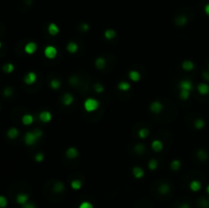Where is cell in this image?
Returning a JSON list of instances; mask_svg holds the SVG:
<instances>
[{
    "mask_svg": "<svg viewBox=\"0 0 209 208\" xmlns=\"http://www.w3.org/2000/svg\"><path fill=\"white\" fill-rule=\"evenodd\" d=\"M42 137H43V131L40 130V129H35L34 131L27 132V133L25 134L24 142H25V144L28 146H32V145L36 144Z\"/></svg>",
    "mask_w": 209,
    "mask_h": 208,
    "instance_id": "obj_1",
    "label": "cell"
},
{
    "mask_svg": "<svg viewBox=\"0 0 209 208\" xmlns=\"http://www.w3.org/2000/svg\"><path fill=\"white\" fill-rule=\"evenodd\" d=\"M83 106H84V109L87 112H94L99 108L100 102H99V100L96 99V98L90 97V98H87V99L84 101Z\"/></svg>",
    "mask_w": 209,
    "mask_h": 208,
    "instance_id": "obj_2",
    "label": "cell"
},
{
    "mask_svg": "<svg viewBox=\"0 0 209 208\" xmlns=\"http://www.w3.org/2000/svg\"><path fill=\"white\" fill-rule=\"evenodd\" d=\"M57 54H58L57 48L53 46V45H48L44 49V56H45L47 59H54L57 56Z\"/></svg>",
    "mask_w": 209,
    "mask_h": 208,
    "instance_id": "obj_3",
    "label": "cell"
},
{
    "mask_svg": "<svg viewBox=\"0 0 209 208\" xmlns=\"http://www.w3.org/2000/svg\"><path fill=\"white\" fill-rule=\"evenodd\" d=\"M149 109L152 113L160 114L163 110V104L161 103L160 101L155 100V101H153V102H151V104H150V106H149Z\"/></svg>",
    "mask_w": 209,
    "mask_h": 208,
    "instance_id": "obj_4",
    "label": "cell"
},
{
    "mask_svg": "<svg viewBox=\"0 0 209 208\" xmlns=\"http://www.w3.org/2000/svg\"><path fill=\"white\" fill-rule=\"evenodd\" d=\"M37 74L34 72H27L26 75L24 77V82L26 85H34V84L37 82Z\"/></svg>",
    "mask_w": 209,
    "mask_h": 208,
    "instance_id": "obj_5",
    "label": "cell"
},
{
    "mask_svg": "<svg viewBox=\"0 0 209 208\" xmlns=\"http://www.w3.org/2000/svg\"><path fill=\"white\" fill-rule=\"evenodd\" d=\"M39 119L43 123H48L52 120V113L48 110H43L39 114Z\"/></svg>",
    "mask_w": 209,
    "mask_h": 208,
    "instance_id": "obj_6",
    "label": "cell"
},
{
    "mask_svg": "<svg viewBox=\"0 0 209 208\" xmlns=\"http://www.w3.org/2000/svg\"><path fill=\"white\" fill-rule=\"evenodd\" d=\"M24 49H25V52H26L27 54L32 55V54H34L36 51H37L38 45L36 44L35 42H28V43L25 45Z\"/></svg>",
    "mask_w": 209,
    "mask_h": 208,
    "instance_id": "obj_7",
    "label": "cell"
},
{
    "mask_svg": "<svg viewBox=\"0 0 209 208\" xmlns=\"http://www.w3.org/2000/svg\"><path fill=\"white\" fill-rule=\"evenodd\" d=\"M151 148H152V150L154 151V152L159 153V152H161V151L163 150L164 145H163L162 141H160L159 139H155V140H153V141L151 142Z\"/></svg>",
    "mask_w": 209,
    "mask_h": 208,
    "instance_id": "obj_8",
    "label": "cell"
},
{
    "mask_svg": "<svg viewBox=\"0 0 209 208\" xmlns=\"http://www.w3.org/2000/svg\"><path fill=\"white\" fill-rule=\"evenodd\" d=\"M79 150L76 147H68L65 151V156L68 157V159H76L78 156H79Z\"/></svg>",
    "mask_w": 209,
    "mask_h": 208,
    "instance_id": "obj_9",
    "label": "cell"
},
{
    "mask_svg": "<svg viewBox=\"0 0 209 208\" xmlns=\"http://www.w3.org/2000/svg\"><path fill=\"white\" fill-rule=\"evenodd\" d=\"M75 100V97L71 93H65L61 96V103L65 106H71Z\"/></svg>",
    "mask_w": 209,
    "mask_h": 208,
    "instance_id": "obj_10",
    "label": "cell"
},
{
    "mask_svg": "<svg viewBox=\"0 0 209 208\" xmlns=\"http://www.w3.org/2000/svg\"><path fill=\"white\" fill-rule=\"evenodd\" d=\"M180 90H186V91H192L193 90V83L190 80H182L179 83Z\"/></svg>",
    "mask_w": 209,
    "mask_h": 208,
    "instance_id": "obj_11",
    "label": "cell"
},
{
    "mask_svg": "<svg viewBox=\"0 0 209 208\" xmlns=\"http://www.w3.org/2000/svg\"><path fill=\"white\" fill-rule=\"evenodd\" d=\"M197 91H198V93H199L200 95H202V96L208 95L209 94V85H208V84H206V83L198 84Z\"/></svg>",
    "mask_w": 209,
    "mask_h": 208,
    "instance_id": "obj_12",
    "label": "cell"
},
{
    "mask_svg": "<svg viewBox=\"0 0 209 208\" xmlns=\"http://www.w3.org/2000/svg\"><path fill=\"white\" fill-rule=\"evenodd\" d=\"M132 173H133L134 178L137 179L144 178V176H145V171L141 166H134L133 169H132Z\"/></svg>",
    "mask_w": 209,
    "mask_h": 208,
    "instance_id": "obj_13",
    "label": "cell"
},
{
    "mask_svg": "<svg viewBox=\"0 0 209 208\" xmlns=\"http://www.w3.org/2000/svg\"><path fill=\"white\" fill-rule=\"evenodd\" d=\"M16 203L19 204V205H25L26 203H28V201H29V195L26 193H19L16 195Z\"/></svg>",
    "mask_w": 209,
    "mask_h": 208,
    "instance_id": "obj_14",
    "label": "cell"
},
{
    "mask_svg": "<svg viewBox=\"0 0 209 208\" xmlns=\"http://www.w3.org/2000/svg\"><path fill=\"white\" fill-rule=\"evenodd\" d=\"M129 78H130V80L132 81V82H135V83H137L139 82V81L141 80V74H140V72H138V71H136V69H132V71H130L129 72Z\"/></svg>",
    "mask_w": 209,
    "mask_h": 208,
    "instance_id": "obj_15",
    "label": "cell"
},
{
    "mask_svg": "<svg viewBox=\"0 0 209 208\" xmlns=\"http://www.w3.org/2000/svg\"><path fill=\"white\" fill-rule=\"evenodd\" d=\"M65 48H66V51H68V53H71V54H75V53L79 50V45H78L76 42L71 41L68 43Z\"/></svg>",
    "mask_w": 209,
    "mask_h": 208,
    "instance_id": "obj_16",
    "label": "cell"
},
{
    "mask_svg": "<svg viewBox=\"0 0 209 208\" xmlns=\"http://www.w3.org/2000/svg\"><path fill=\"white\" fill-rule=\"evenodd\" d=\"M94 64H95V67L97 69H103L105 66H106V60H105L104 57H102V56H99V57H97L95 59V62H94Z\"/></svg>",
    "mask_w": 209,
    "mask_h": 208,
    "instance_id": "obj_17",
    "label": "cell"
},
{
    "mask_svg": "<svg viewBox=\"0 0 209 208\" xmlns=\"http://www.w3.org/2000/svg\"><path fill=\"white\" fill-rule=\"evenodd\" d=\"M34 116L30 113H26L22 116V122H23L24 126H31L33 122H34Z\"/></svg>",
    "mask_w": 209,
    "mask_h": 208,
    "instance_id": "obj_18",
    "label": "cell"
},
{
    "mask_svg": "<svg viewBox=\"0 0 209 208\" xmlns=\"http://www.w3.org/2000/svg\"><path fill=\"white\" fill-rule=\"evenodd\" d=\"M6 135H7L8 139H10V140H15L16 138L18 137V135H19L18 129H16V128H15V126H12V128L8 129Z\"/></svg>",
    "mask_w": 209,
    "mask_h": 208,
    "instance_id": "obj_19",
    "label": "cell"
},
{
    "mask_svg": "<svg viewBox=\"0 0 209 208\" xmlns=\"http://www.w3.org/2000/svg\"><path fill=\"white\" fill-rule=\"evenodd\" d=\"M182 69L185 72H192L195 69V63L192 60H184L182 63Z\"/></svg>",
    "mask_w": 209,
    "mask_h": 208,
    "instance_id": "obj_20",
    "label": "cell"
},
{
    "mask_svg": "<svg viewBox=\"0 0 209 208\" xmlns=\"http://www.w3.org/2000/svg\"><path fill=\"white\" fill-rule=\"evenodd\" d=\"M48 33L49 35L51 36H56L58 33H59V27L57 26L55 22H50L48 25Z\"/></svg>",
    "mask_w": 209,
    "mask_h": 208,
    "instance_id": "obj_21",
    "label": "cell"
},
{
    "mask_svg": "<svg viewBox=\"0 0 209 208\" xmlns=\"http://www.w3.org/2000/svg\"><path fill=\"white\" fill-rule=\"evenodd\" d=\"M189 187H190V190L193 191V192H199V191L201 190V188H202V184H201V182H200V181L194 179V181H192L190 183Z\"/></svg>",
    "mask_w": 209,
    "mask_h": 208,
    "instance_id": "obj_22",
    "label": "cell"
},
{
    "mask_svg": "<svg viewBox=\"0 0 209 208\" xmlns=\"http://www.w3.org/2000/svg\"><path fill=\"white\" fill-rule=\"evenodd\" d=\"M65 184H63L62 182H60V181H57V182L53 185V188H52L53 192H54V193H57V194L62 193L63 191H65Z\"/></svg>",
    "mask_w": 209,
    "mask_h": 208,
    "instance_id": "obj_23",
    "label": "cell"
},
{
    "mask_svg": "<svg viewBox=\"0 0 209 208\" xmlns=\"http://www.w3.org/2000/svg\"><path fill=\"white\" fill-rule=\"evenodd\" d=\"M118 89L121 92H128L131 89V84L127 81H121L118 84Z\"/></svg>",
    "mask_w": 209,
    "mask_h": 208,
    "instance_id": "obj_24",
    "label": "cell"
},
{
    "mask_svg": "<svg viewBox=\"0 0 209 208\" xmlns=\"http://www.w3.org/2000/svg\"><path fill=\"white\" fill-rule=\"evenodd\" d=\"M115 37H116L115 30H113V29H107V30H105V32H104V38L106 39V40L111 41V40H113V39L115 38Z\"/></svg>",
    "mask_w": 209,
    "mask_h": 208,
    "instance_id": "obj_25",
    "label": "cell"
},
{
    "mask_svg": "<svg viewBox=\"0 0 209 208\" xmlns=\"http://www.w3.org/2000/svg\"><path fill=\"white\" fill-rule=\"evenodd\" d=\"M149 135H150V131H149V129H147V128H141L140 130L138 131V136L142 140L148 138Z\"/></svg>",
    "mask_w": 209,
    "mask_h": 208,
    "instance_id": "obj_26",
    "label": "cell"
},
{
    "mask_svg": "<svg viewBox=\"0 0 209 208\" xmlns=\"http://www.w3.org/2000/svg\"><path fill=\"white\" fill-rule=\"evenodd\" d=\"M71 189L72 190H75V191H78V190H80L81 188L83 187V183L81 179H72V181L71 182Z\"/></svg>",
    "mask_w": 209,
    "mask_h": 208,
    "instance_id": "obj_27",
    "label": "cell"
},
{
    "mask_svg": "<svg viewBox=\"0 0 209 208\" xmlns=\"http://www.w3.org/2000/svg\"><path fill=\"white\" fill-rule=\"evenodd\" d=\"M169 190H171V187H169V185L166 184V183H162V184L158 187V192L160 194H162V195H166V194L169 192Z\"/></svg>",
    "mask_w": 209,
    "mask_h": 208,
    "instance_id": "obj_28",
    "label": "cell"
},
{
    "mask_svg": "<svg viewBox=\"0 0 209 208\" xmlns=\"http://www.w3.org/2000/svg\"><path fill=\"white\" fill-rule=\"evenodd\" d=\"M197 157L200 161H205L208 158V153L205 150H203V149H199L197 151Z\"/></svg>",
    "mask_w": 209,
    "mask_h": 208,
    "instance_id": "obj_29",
    "label": "cell"
},
{
    "mask_svg": "<svg viewBox=\"0 0 209 208\" xmlns=\"http://www.w3.org/2000/svg\"><path fill=\"white\" fill-rule=\"evenodd\" d=\"M187 22H188V18H187L185 15H180L175 18V25H177V26H180V27L185 26V25L187 24Z\"/></svg>",
    "mask_w": 209,
    "mask_h": 208,
    "instance_id": "obj_30",
    "label": "cell"
},
{
    "mask_svg": "<svg viewBox=\"0 0 209 208\" xmlns=\"http://www.w3.org/2000/svg\"><path fill=\"white\" fill-rule=\"evenodd\" d=\"M50 88L52 90H58L61 87V82L59 80H57V79H52L51 81H50Z\"/></svg>",
    "mask_w": 209,
    "mask_h": 208,
    "instance_id": "obj_31",
    "label": "cell"
},
{
    "mask_svg": "<svg viewBox=\"0 0 209 208\" xmlns=\"http://www.w3.org/2000/svg\"><path fill=\"white\" fill-rule=\"evenodd\" d=\"M134 150H135L136 153H138L139 155H142L145 150H146V147H145L144 144H142V143H139V144H136L135 147H134Z\"/></svg>",
    "mask_w": 209,
    "mask_h": 208,
    "instance_id": "obj_32",
    "label": "cell"
},
{
    "mask_svg": "<svg viewBox=\"0 0 209 208\" xmlns=\"http://www.w3.org/2000/svg\"><path fill=\"white\" fill-rule=\"evenodd\" d=\"M194 126H195V129H197V130H202V129L205 126V120L203 119H197L194 122Z\"/></svg>",
    "mask_w": 209,
    "mask_h": 208,
    "instance_id": "obj_33",
    "label": "cell"
},
{
    "mask_svg": "<svg viewBox=\"0 0 209 208\" xmlns=\"http://www.w3.org/2000/svg\"><path fill=\"white\" fill-rule=\"evenodd\" d=\"M2 69H3V72H6V74H12V72L15 71V65L10 62H7L2 66Z\"/></svg>",
    "mask_w": 209,
    "mask_h": 208,
    "instance_id": "obj_34",
    "label": "cell"
},
{
    "mask_svg": "<svg viewBox=\"0 0 209 208\" xmlns=\"http://www.w3.org/2000/svg\"><path fill=\"white\" fill-rule=\"evenodd\" d=\"M169 166H171V168L174 171H177L181 168V161L179 159H174L171 162V165H169Z\"/></svg>",
    "mask_w": 209,
    "mask_h": 208,
    "instance_id": "obj_35",
    "label": "cell"
},
{
    "mask_svg": "<svg viewBox=\"0 0 209 208\" xmlns=\"http://www.w3.org/2000/svg\"><path fill=\"white\" fill-rule=\"evenodd\" d=\"M191 96V92L190 91H186V90H180L179 97L182 100H188Z\"/></svg>",
    "mask_w": 209,
    "mask_h": 208,
    "instance_id": "obj_36",
    "label": "cell"
},
{
    "mask_svg": "<svg viewBox=\"0 0 209 208\" xmlns=\"http://www.w3.org/2000/svg\"><path fill=\"white\" fill-rule=\"evenodd\" d=\"M158 167V161L156 159H150L148 161V168L150 170H155Z\"/></svg>",
    "mask_w": 209,
    "mask_h": 208,
    "instance_id": "obj_37",
    "label": "cell"
},
{
    "mask_svg": "<svg viewBox=\"0 0 209 208\" xmlns=\"http://www.w3.org/2000/svg\"><path fill=\"white\" fill-rule=\"evenodd\" d=\"M198 206L200 208H208L209 207V201L205 198H201L198 201Z\"/></svg>",
    "mask_w": 209,
    "mask_h": 208,
    "instance_id": "obj_38",
    "label": "cell"
},
{
    "mask_svg": "<svg viewBox=\"0 0 209 208\" xmlns=\"http://www.w3.org/2000/svg\"><path fill=\"white\" fill-rule=\"evenodd\" d=\"M104 90H105L104 86L101 85V84H100V83H96V84H94V91H95L96 93H98V94L103 93V92H104Z\"/></svg>",
    "mask_w": 209,
    "mask_h": 208,
    "instance_id": "obj_39",
    "label": "cell"
},
{
    "mask_svg": "<svg viewBox=\"0 0 209 208\" xmlns=\"http://www.w3.org/2000/svg\"><path fill=\"white\" fill-rule=\"evenodd\" d=\"M44 158H45V155H44L43 152H38L35 155V161L38 162V163H40V162L43 161Z\"/></svg>",
    "mask_w": 209,
    "mask_h": 208,
    "instance_id": "obj_40",
    "label": "cell"
},
{
    "mask_svg": "<svg viewBox=\"0 0 209 208\" xmlns=\"http://www.w3.org/2000/svg\"><path fill=\"white\" fill-rule=\"evenodd\" d=\"M7 204H8V201H7L6 197L0 195V208H5L7 206Z\"/></svg>",
    "mask_w": 209,
    "mask_h": 208,
    "instance_id": "obj_41",
    "label": "cell"
},
{
    "mask_svg": "<svg viewBox=\"0 0 209 208\" xmlns=\"http://www.w3.org/2000/svg\"><path fill=\"white\" fill-rule=\"evenodd\" d=\"M79 83H80V80L77 75H72V77L69 78V84H71V86H77V84H79Z\"/></svg>",
    "mask_w": 209,
    "mask_h": 208,
    "instance_id": "obj_42",
    "label": "cell"
},
{
    "mask_svg": "<svg viewBox=\"0 0 209 208\" xmlns=\"http://www.w3.org/2000/svg\"><path fill=\"white\" fill-rule=\"evenodd\" d=\"M79 208H94L93 204L89 201H84L79 205Z\"/></svg>",
    "mask_w": 209,
    "mask_h": 208,
    "instance_id": "obj_43",
    "label": "cell"
},
{
    "mask_svg": "<svg viewBox=\"0 0 209 208\" xmlns=\"http://www.w3.org/2000/svg\"><path fill=\"white\" fill-rule=\"evenodd\" d=\"M3 95L5 97H10L12 95V89L10 88V87H6V88L3 90Z\"/></svg>",
    "mask_w": 209,
    "mask_h": 208,
    "instance_id": "obj_44",
    "label": "cell"
},
{
    "mask_svg": "<svg viewBox=\"0 0 209 208\" xmlns=\"http://www.w3.org/2000/svg\"><path fill=\"white\" fill-rule=\"evenodd\" d=\"M23 208H37V207H36V205L34 203H32V202H28V203L23 205Z\"/></svg>",
    "mask_w": 209,
    "mask_h": 208,
    "instance_id": "obj_45",
    "label": "cell"
},
{
    "mask_svg": "<svg viewBox=\"0 0 209 208\" xmlns=\"http://www.w3.org/2000/svg\"><path fill=\"white\" fill-rule=\"evenodd\" d=\"M202 75H203V78H204V80L208 81V82H209V72H204L202 74Z\"/></svg>",
    "mask_w": 209,
    "mask_h": 208,
    "instance_id": "obj_46",
    "label": "cell"
},
{
    "mask_svg": "<svg viewBox=\"0 0 209 208\" xmlns=\"http://www.w3.org/2000/svg\"><path fill=\"white\" fill-rule=\"evenodd\" d=\"M204 11H205V13L209 16V3H207L204 6Z\"/></svg>",
    "mask_w": 209,
    "mask_h": 208,
    "instance_id": "obj_47",
    "label": "cell"
},
{
    "mask_svg": "<svg viewBox=\"0 0 209 208\" xmlns=\"http://www.w3.org/2000/svg\"><path fill=\"white\" fill-rule=\"evenodd\" d=\"M179 208H191V206H190V204H188V203H183L182 205H180Z\"/></svg>",
    "mask_w": 209,
    "mask_h": 208,
    "instance_id": "obj_48",
    "label": "cell"
},
{
    "mask_svg": "<svg viewBox=\"0 0 209 208\" xmlns=\"http://www.w3.org/2000/svg\"><path fill=\"white\" fill-rule=\"evenodd\" d=\"M206 192H207V193L209 194V185H208L207 187H206Z\"/></svg>",
    "mask_w": 209,
    "mask_h": 208,
    "instance_id": "obj_49",
    "label": "cell"
},
{
    "mask_svg": "<svg viewBox=\"0 0 209 208\" xmlns=\"http://www.w3.org/2000/svg\"><path fill=\"white\" fill-rule=\"evenodd\" d=\"M1 47H2V44H1V42H0V49H1Z\"/></svg>",
    "mask_w": 209,
    "mask_h": 208,
    "instance_id": "obj_50",
    "label": "cell"
},
{
    "mask_svg": "<svg viewBox=\"0 0 209 208\" xmlns=\"http://www.w3.org/2000/svg\"><path fill=\"white\" fill-rule=\"evenodd\" d=\"M208 69H209V64H208Z\"/></svg>",
    "mask_w": 209,
    "mask_h": 208,
    "instance_id": "obj_51",
    "label": "cell"
}]
</instances>
